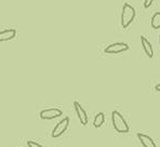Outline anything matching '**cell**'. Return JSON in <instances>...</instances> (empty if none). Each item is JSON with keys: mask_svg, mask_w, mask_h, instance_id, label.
Returning <instances> with one entry per match:
<instances>
[{"mask_svg": "<svg viewBox=\"0 0 160 147\" xmlns=\"http://www.w3.org/2000/svg\"><path fill=\"white\" fill-rule=\"evenodd\" d=\"M128 50H129V44L124 43V42H115V43H112L108 47H106L104 52L107 54H118V53H122L124 51H128Z\"/></svg>", "mask_w": 160, "mask_h": 147, "instance_id": "cell-3", "label": "cell"}, {"mask_svg": "<svg viewBox=\"0 0 160 147\" xmlns=\"http://www.w3.org/2000/svg\"><path fill=\"white\" fill-rule=\"evenodd\" d=\"M152 2H154V0H144V8H149Z\"/></svg>", "mask_w": 160, "mask_h": 147, "instance_id": "cell-13", "label": "cell"}, {"mask_svg": "<svg viewBox=\"0 0 160 147\" xmlns=\"http://www.w3.org/2000/svg\"><path fill=\"white\" fill-rule=\"evenodd\" d=\"M27 145H28V147H43L41 144L37 143V142H34V141H28Z\"/></svg>", "mask_w": 160, "mask_h": 147, "instance_id": "cell-12", "label": "cell"}, {"mask_svg": "<svg viewBox=\"0 0 160 147\" xmlns=\"http://www.w3.org/2000/svg\"><path fill=\"white\" fill-rule=\"evenodd\" d=\"M104 122H105L104 113H98V115L95 116L94 120H93V127L94 128H100V127H102Z\"/></svg>", "mask_w": 160, "mask_h": 147, "instance_id": "cell-10", "label": "cell"}, {"mask_svg": "<svg viewBox=\"0 0 160 147\" xmlns=\"http://www.w3.org/2000/svg\"><path fill=\"white\" fill-rule=\"evenodd\" d=\"M141 42H142L143 50H144V52L146 53V55L148 58H152V56H154V48H152L149 40L145 36H141Z\"/></svg>", "mask_w": 160, "mask_h": 147, "instance_id": "cell-8", "label": "cell"}, {"mask_svg": "<svg viewBox=\"0 0 160 147\" xmlns=\"http://www.w3.org/2000/svg\"><path fill=\"white\" fill-rule=\"evenodd\" d=\"M63 111L58 108H48V109H43L40 111L39 116L41 119L43 120H51L54 118H58L60 116H62Z\"/></svg>", "mask_w": 160, "mask_h": 147, "instance_id": "cell-5", "label": "cell"}, {"mask_svg": "<svg viewBox=\"0 0 160 147\" xmlns=\"http://www.w3.org/2000/svg\"><path fill=\"white\" fill-rule=\"evenodd\" d=\"M68 125H69V118L65 117L64 119H62L60 122L58 123V124L55 125V127H54V129H53V131H52V134H51V136H52V137H58V136H61V135H62L67 130Z\"/></svg>", "mask_w": 160, "mask_h": 147, "instance_id": "cell-4", "label": "cell"}, {"mask_svg": "<svg viewBox=\"0 0 160 147\" xmlns=\"http://www.w3.org/2000/svg\"><path fill=\"white\" fill-rule=\"evenodd\" d=\"M15 36H16V30L14 29V28L2 30V32H0V42L9 41V40L13 39Z\"/></svg>", "mask_w": 160, "mask_h": 147, "instance_id": "cell-9", "label": "cell"}, {"mask_svg": "<svg viewBox=\"0 0 160 147\" xmlns=\"http://www.w3.org/2000/svg\"><path fill=\"white\" fill-rule=\"evenodd\" d=\"M159 90H160V86H159V84H157V86H156V91L159 92Z\"/></svg>", "mask_w": 160, "mask_h": 147, "instance_id": "cell-14", "label": "cell"}, {"mask_svg": "<svg viewBox=\"0 0 160 147\" xmlns=\"http://www.w3.org/2000/svg\"><path fill=\"white\" fill-rule=\"evenodd\" d=\"M152 27L154 29H159L160 28V12H156L152 18Z\"/></svg>", "mask_w": 160, "mask_h": 147, "instance_id": "cell-11", "label": "cell"}, {"mask_svg": "<svg viewBox=\"0 0 160 147\" xmlns=\"http://www.w3.org/2000/svg\"><path fill=\"white\" fill-rule=\"evenodd\" d=\"M74 107H75V110H76L77 117H78V119L80 120L81 124L86 125L87 123H88V115H87V111L82 108V106L80 105V103L77 101L74 102Z\"/></svg>", "mask_w": 160, "mask_h": 147, "instance_id": "cell-6", "label": "cell"}, {"mask_svg": "<svg viewBox=\"0 0 160 147\" xmlns=\"http://www.w3.org/2000/svg\"><path fill=\"white\" fill-rule=\"evenodd\" d=\"M134 18H135V10L131 4L124 3L122 7V13H121V26L122 28H127L131 23L133 22Z\"/></svg>", "mask_w": 160, "mask_h": 147, "instance_id": "cell-2", "label": "cell"}, {"mask_svg": "<svg viewBox=\"0 0 160 147\" xmlns=\"http://www.w3.org/2000/svg\"><path fill=\"white\" fill-rule=\"evenodd\" d=\"M136 136H138V141L141 142V144L143 145V147H157L154 142V139H152L150 136H148V135L144 134V133H138Z\"/></svg>", "mask_w": 160, "mask_h": 147, "instance_id": "cell-7", "label": "cell"}, {"mask_svg": "<svg viewBox=\"0 0 160 147\" xmlns=\"http://www.w3.org/2000/svg\"><path fill=\"white\" fill-rule=\"evenodd\" d=\"M112 125H114L115 130H116L117 132H119V133H128L129 130H130L126 119H124L123 116H122L118 110H112Z\"/></svg>", "mask_w": 160, "mask_h": 147, "instance_id": "cell-1", "label": "cell"}]
</instances>
